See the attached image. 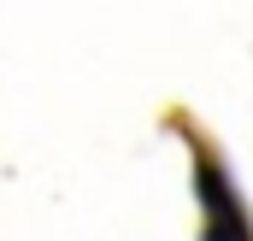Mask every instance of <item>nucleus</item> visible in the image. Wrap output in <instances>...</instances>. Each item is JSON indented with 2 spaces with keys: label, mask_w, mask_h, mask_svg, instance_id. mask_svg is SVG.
<instances>
[{
  "label": "nucleus",
  "mask_w": 253,
  "mask_h": 241,
  "mask_svg": "<svg viewBox=\"0 0 253 241\" xmlns=\"http://www.w3.org/2000/svg\"><path fill=\"white\" fill-rule=\"evenodd\" d=\"M200 200H206V241H248V224H242V206L236 194L224 188L218 165H200Z\"/></svg>",
  "instance_id": "f257e3e1"
}]
</instances>
